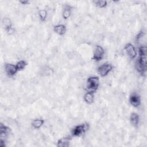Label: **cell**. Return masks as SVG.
<instances>
[{
	"label": "cell",
	"instance_id": "1",
	"mask_svg": "<svg viewBox=\"0 0 147 147\" xmlns=\"http://www.w3.org/2000/svg\"><path fill=\"white\" fill-rule=\"evenodd\" d=\"M100 84L99 78L98 76H90L89 77L86 82V88L88 91L95 92L99 88Z\"/></svg>",
	"mask_w": 147,
	"mask_h": 147
},
{
	"label": "cell",
	"instance_id": "2",
	"mask_svg": "<svg viewBox=\"0 0 147 147\" xmlns=\"http://www.w3.org/2000/svg\"><path fill=\"white\" fill-rule=\"evenodd\" d=\"M90 126L87 123H84L81 125L75 126L71 130V134L72 136L75 137H78L83 136L89 129Z\"/></svg>",
	"mask_w": 147,
	"mask_h": 147
},
{
	"label": "cell",
	"instance_id": "3",
	"mask_svg": "<svg viewBox=\"0 0 147 147\" xmlns=\"http://www.w3.org/2000/svg\"><path fill=\"white\" fill-rule=\"evenodd\" d=\"M105 51L103 48L99 45H96L94 49L93 55L92 57V60L96 61H99L102 60L105 56Z\"/></svg>",
	"mask_w": 147,
	"mask_h": 147
},
{
	"label": "cell",
	"instance_id": "4",
	"mask_svg": "<svg viewBox=\"0 0 147 147\" xmlns=\"http://www.w3.org/2000/svg\"><path fill=\"white\" fill-rule=\"evenodd\" d=\"M113 65L111 63L106 62L100 65L97 69V72L102 77L106 76L112 70Z\"/></svg>",
	"mask_w": 147,
	"mask_h": 147
},
{
	"label": "cell",
	"instance_id": "5",
	"mask_svg": "<svg viewBox=\"0 0 147 147\" xmlns=\"http://www.w3.org/2000/svg\"><path fill=\"white\" fill-rule=\"evenodd\" d=\"M124 51L130 59H134L137 55V52L131 43H127L125 45Z\"/></svg>",
	"mask_w": 147,
	"mask_h": 147
},
{
	"label": "cell",
	"instance_id": "6",
	"mask_svg": "<svg viewBox=\"0 0 147 147\" xmlns=\"http://www.w3.org/2000/svg\"><path fill=\"white\" fill-rule=\"evenodd\" d=\"M4 69L5 73L9 77L14 76L18 71L16 65L11 63H6L4 65Z\"/></svg>",
	"mask_w": 147,
	"mask_h": 147
},
{
	"label": "cell",
	"instance_id": "7",
	"mask_svg": "<svg viewBox=\"0 0 147 147\" xmlns=\"http://www.w3.org/2000/svg\"><path fill=\"white\" fill-rule=\"evenodd\" d=\"M129 102L131 106L134 107H137L141 104V96L137 93L133 92L130 95Z\"/></svg>",
	"mask_w": 147,
	"mask_h": 147
},
{
	"label": "cell",
	"instance_id": "8",
	"mask_svg": "<svg viewBox=\"0 0 147 147\" xmlns=\"http://www.w3.org/2000/svg\"><path fill=\"white\" fill-rule=\"evenodd\" d=\"M72 6L68 4L65 5L62 11L63 18L64 20H67L68 18H69L72 14Z\"/></svg>",
	"mask_w": 147,
	"mask_h": 147
},
{
	"label": "cell",
	"instance_id": "9",
	"mask_svg": "<svg viewBox=\"0 0 147 147\" xmlns=\"http://www.w3.org/2000/svg\"><path fill=\"white\" fill-rule=\"evenodd\" d=\"M53 31L57 34L63 36L66 33L67 28L63 24H58L53 27Z\"/></svg>",
	"mask_w": 147,
	"mask_h": 147
},
{
	"label": "cell",
	"instance_id": "10",
	"mask_svg": "<svg viewBox=\"0 0 147 147\" xmlns=\"http://www.w3.org/2000/svg\"><path fill=\"white\" fill-rule=\"evenodd\" d=\"M84 101L88 105H91L94 103L95 99L94 92L91 91H87L83 96Z\"/></svg>",
	"mask_w": 147,
	"mask_h": 147
},
{
	"label": "cell",
	"instance_id": "11",
	"mask_svg": "<svg viewBox=\"0 0 147 147\" xmlns=\"http://www.w3.org/2000/svg\"><path fill=\"white\" fill-rule=\"evenodd\" d=\"M129 120H130V123L133 126H134V127L138 126L140 122V118H139L138 114L135 112L131 113L130 115Z\"/></svg>",
	"mask_w": 147,
	"mask_h": 147
},
{
	"label": "cell",
	"instance_id": "12",
	"mask_svg": "<svg viewBox=\"0 0 147 147\" xmlns=\"http://www.w3.org/2000/svg\"><path fill=\"white\" fill-rule=\"evenodd\" d=\"M70 137H65L58 140L57 142V146L58 147H67L69 146L71 141Z\"/></svg>",
	"mask_w": 147,
	"mask_h": 147
},
{
	"label": "cell",
	"instance_id": "13",
	"mask_svg": "<svg viewBox=\"0 0 147 147\" xmlns=\"http://www.w3.org/2000/svg\"><path fill=\"white\" fill-rule=\"evenodd\" d=\"M45 123V120L41 118H36L32 121V126L34 129H40Z\"/></svg>",
	"mask_w": 147,
	"mask_h": 147
},
{
	"label": "cell",
	"instance_id": "14",
	"mask_svg": "<svg viewBox=\"0 0 147 147\" xmlns=\"http://www.w3.org/2000/svg\"><path fill=\"white\" fill-rule=\"evenodd\" d=\"M2 24L3 26V27L5 28L6 30L13 27L12 22L9 18H4L2 20Z\"/></svg>",
	"mask_w": 147,
	"mask_h": 147
},
{
	"label": "cell",
	"instance_id": "15",
	"mask_svg": "<svg viewBox=\"0 0 147 147\" xmlns=\"http://www.w3.org/2000/svg\"><path fill=\"white\" fill-rule=\"evenodd\" d=\"M94 4L99 9H105L107 5V2L104 0H98L93 1Z\"/></svg>",
	"mask_w": 147,
	"mask_h": 147
},
{
	"label": "cell",
	"instance_id": "16",
	"mask_svg": "<svg viewBox=\"0 0 147 147\" xmlns=\"http://www.w3.org/2000/svg\"><path fill=\"white\" fill-rule=\"evenodd\" d=\"M38 16L41 21H45L47 18L48 13L45 9H40L38 11Z\"/></svg>",
	"mask_w": 147,
	"mask_h": 147
},
{
	"label": "cell",
	"instance_id": "17",
	"mask_svg": "<svg viewBox=\"0 0 147 147\" xmlns=\"http://www.w3.org/2000/svg\"><path fill=\"white\" fill-rule=\"evenodd\" d=\"M16 65V67H17L18 71H22L24 69H25V67L28 65V63L24 60H20L17 63V64Z\"/></svg>",
	"mask_w": 147,
	"mask_h": 147
},
{
	"label": "cell",
	"instance_id": "18",
	"mask_svg": "<svg viewBox=\"0 0 147 147\" xmlns=\"http://www.w3.org/2000/svg\"><path fill=\"white\" fill-rule=\"evenodd\" d=\"M139 56H146V47L145 46H141L138 48Z\"/></svg>",
	"mask_w": 147,
	"mask_h": 147
},
{
	"label": "cell",
	"instance_id": "19",
	"mask_svg": "<svg viewBox=\"0 0 147 147\" xmlns=\"http://www.w3.org/2000/svg\"><path fill=\"white\" fill-rule=\"evenodd\" d=\"M144 36H145V32H144L142 30H141V31L137 34V35L136 36V38L137 41H140L141 39H142V38L144 37Z\"/></svg>",
	"mask_w": 147,
	"mask_h": 147
},
{
	"label": "cell",
	"instance_id": "20",
	"mask_svg": "<svg viewBox=\"0 0 147 147\" xmlns=\"http://www.w3.org/2000/svg\"><path fill=\"white\" fill-rule=\"evenodd\" d=\"M19 2L20 3L21 5H29L30 3V2L29 1H19Z\"/></svg>",
	"mask_w": 147,
	"mask_h": 147
}]
</instances>
